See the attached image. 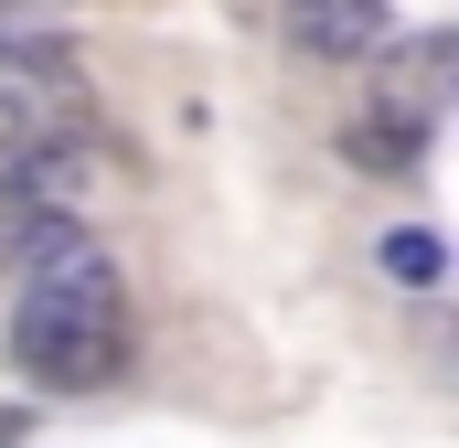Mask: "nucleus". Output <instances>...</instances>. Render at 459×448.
<instances>
[{"label":"nucleus","instance_id":"nucleus-1","mask_svg":"<svg viewBox=\"0 0 459 448\" xmlns=\"http://www.w3.org/2000/svg\"><path fill=\"white\" fill-rule=\"evenodd\" d=\"M11 363H22L32 384H54V395L117 384V363H128V289H117V267L86 235H65V246L32 267L22 321H11Z\"/></svg>","mask_w":459,"mask_h":448},{"label":"nucleus","instance_id":"nucleus-2","mask_svg":"<svg viewBox=\"0 0 459 448\" xmlns=\"http://www.w3.org/2000/svg\"><path fill=\"white\" fill-rule=\"evenodd\" d=\"M0 128L22 139H97V86L65 43H0Z\"/></svg>","mask_w":459,"mask_h":448},{"label":"nucleus","instance_id":"nucleus-3","mask_svg":"<svg viewBox=\"0 0 459 448\" xmlns=\"http://www.w3.org/2000/svg\"><path fill=\"white\" fill-rule=\"evenodd\" d=\"M108 171V150L97 139H0V203H65L75 214V193Z\"/></svg>","mask_w":459,"mask_h":448},{"label":"nucleus","instance_id":"nucleus-4","mask_svg":"<svg viewBox=\"0 0 459 448\" xmlns=\"http://www.w3.org/2000/svg\"><path fill=\"white\" fill-rule=\"evenodd\" d=\"M449 86H459V43H449V32H417V43L374 54V108L406 117V128H438Z\"/></svg>","mask_w":459,"mask_h":448},{"label":"nucleus","instance_id":"nucleus-5","mask_svg":"<svg viewBox=\"0 0 459 448\" xmlns=\"http://www.w3.org/2000/svg\"><path fill=\"white\" fill-rule=\"evenodd\" d=\"M385 22H395V0H289V54L352 65V54L385 43Z\"/></svg>","mask_w":459,"mask_h":448},{"label":"nucleus","instance_id":"nucleus-6","mask_svg":"<svg viewBox=\"0 0 459 448\" xmlns=\"http://www.w3.org/2000/svg\"><path fill=\"white\" fill-rule=\"evenodd\" d=\"M65 235H86L65 203H11V214H0V267H43Z\"/></svg>","mask_w":459,"mask_h":448},{"label":"nucleus","instance_id":"nucleus-7","mask_svg":"<svg viewBox=\"0 0 459 448\" xmlns=\"http://www.w3.org/2000/svg\"><path fill=\"white\" fill-rule=\"evenodd\" d=\"M363 171H417V150H428V128H406V117H385V108H363L352 117V139H342Z\"/></svg>","mask_w":459,"mask_h":448},{"label":"nucleus","instance_id":"nucleus-8","mask_svg":"<svg viewBox=\"0 0 459 448\" xmlns=\"http://www.w3.org/2000/svg\"><path fill=\"white\" fill-rule=\"evenodd\" d=\"M385 267H395V278H406V289H428V278H438V267H449V246H438V235H417V224H406V235H385Z\"/></svg>","mask_w":459,"mask_h":448}]
</instances>
